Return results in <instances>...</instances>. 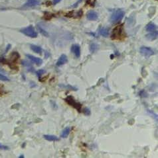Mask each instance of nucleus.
Segmentation results:
<instances>
[{"label":"nucleus","mask_w":158,"mask_h":158,"mask_svg":"<svg viewBox=\"0 0 158 158\" xmlns=\"http://www.w3.org/2000/svg\"><path fill=\"white\" fill-rule=\"evenodd\" d=\"M20 32L30 38H37L38 36L37 33L35 31V28L32 25L28 26V27L22 28L20 30Z\"/></svg>","instance_id":"obj_1"},{"label":"nucleus","mask_w":158,"mask_h":158,"mask_svg":"<svg viewBox=\"0 0 158 158\" xmlns=\"http://www.w3.org/2000/svg\"><path fill=\"white\" fill-rule=\"evenodd\" d=\"M123 16H124V12L123 11L119 10V9L115 11L110 17V22L113 24H116L123 19Z\"/></svg>","instance_id":"obj_2"},{"label":"nucleus","mask_w":158,"mask_h":158,"mask_svg":"<svg viewBox=\"0 0 158 158\" xmlns=\"http://www.w3.org/2000/svg\"><path fill=\"white\" fill-rule=\"evenodd\" d=\"M65 101L68 103V104L72 106V107H74V109H77L78 112H81V109H82V104L78 102H77V101L74 99V98L72 96L69 95L67 97H66V99H65Z\"/></svg>","instance_id":"obj_3"},{"label":"nucleus","mask_w":158,"mask_h":158,"mask_svg":"<svg viewBox=\"0 0 158 158\" xmlns=\"http://www.w3.org/2000/svg\"><path fill=\"white\" fill-rule=\"evenodd\" d=\"M123 27L122 25H120L116 27L113 30L112 34V39H119L123 36Z\"/></svg>","instance_id":"obj_4"},{"label":"nucleus","mask_w":158,"mask_h":158,"mask_svg":"<svg viewBox=\"0 0 158 158\" xmlns=\"http://www.w3.org/2000/svg\"><path fill=\"white\" fill-rule=\"evenodd\" d=\"M140 53L145 56H150L154 55V52L152 48L147 47V46H142L140 49Z\"/></svg>","instance_id":"obj_5"},{"label":"nucleus","mask_w":158,"mask_h":158,"mask_svg":"<svg viewBox=\"0 0 158 158\" xmlns=\"http://www.w3.org/2000/svg\"><path fill=\"white\" fill-rule=\"evenodd\" d=\"M87 19L89 21H97L98 18V13L94 11H90L86 14Z\"/></svg>","instance_id":"obj_6"},{"label":"nucleus","mask_w":158,"mask_h":158,"mask_svg":"<svg viewBox=\"0 0 158 158\" xmlns=\"http://www.w3.org/2000/svg\"><path fill=\"white\" fill-rule=\"evenodd\" d=\"M26 56L29 58L31 61H32L33 62H34L35 64H36L38 66H40L43 64V60L41 58H38V57L30 55V54H26Z\"/></svg>","instance_id":"obj_7"},{"label":"nucleus","mask_w":158,"mask_h":158,"mask_svg":"<svg viewBox=\"0 0 158 158\" xmlns=\"http://www.w3.org/2000/svg\"><path fill=\"white\" fill-rule=\"evenodd\" d=\"M71 51L77 58L80 56V47L78 44H73L71 46Z\"/></svg>","instance_id":"obj_8"},{"label":"nucleus","mask_w":158,"mask_h":158,"mask_svg":"<svg viewBox=\"0 0 158 158\" xmlns=\"http://www.w3.org/2000/svg\"><path fill=\"white\" fill-rule=\"evenodd\" d=\"M39 4V0H28L26 3L23 5V7H32Z\"/></svg>","instance_id":"obj_9"},{"label":"nucleus","mask_w":158,"mask_h":158,"mask_svg":"<svg viewBox=\"0 0 158 158\" xmlns=\"http://www.w3.org/2000/svg\"><path fill=\"white\" fill-rule=\"evenodd\" d=\"M68 62L67 56H66L65 54H62L60 56V58H59L58 61L56 63V65L57 66H61L63 65H64L65 64H66Z\"/></svg>","instance_id":"obj_10"},{"label":"nucleus","mask_w":158,"mask_h":158,"mask_svg":"<svg viewBox=\"0 0 158 158\" xmlns=\"http://www.w3.org/2000/svg\"><path fill=\"white\" fill-rule=\"evenodd\" d=\"M157 34L158 33L157 31H154V32H151V33H149V34H148L147 35H146V38L148 39V40H155V39H157Z\"/></svg>","instance_id":"obj_11"},{"label":"nucleus","mask_w":158,"mask_h":158,"mask_svg":"<svg viewBox=\"0 0 158 158\" xmlns=\"http://www.w3.org/2000/svg\"><path fill=\"white\" fill-rule=\"evenodd\" d=\"M30 48L34 52L37 53V54H41L43 52V50L41 48V47L39 46H37V45H34V44H31L30 45Z\"/></svg>","instance_id":"obj_12"},{"label":"nucleus","mask_w":158,"mask_h":158,"mask_svg":"<svg viewBox=\"0 0 158 158\" xmlns=\"http://www.w3.org/2000/svg\"><path fill=\"white\" fill-rule=\"evenodd\" d=\"M43 138L47 141H51V142H55L59 140V138L54 135H44Z\"/></svg>","instance_id":"obj_13"},{"label":"nucleus","mask_w":158,"mask_h":158,"mask_svg":"<svg viewBox=\"0 0 158 158\" xmlns=\"http://www.w3.org/2000/svg\"><path fill=\"white\" fill-rule=\"evenodd\" d=\"M157 29V26L155 25L153 22H149L146 27V30L148 32H152L154 31Z\"/></svg>","instance_id":"obj_14"},{"label":"nucleus","mask_w":158,"mask_h":158,"mask_svg":"<svg viewBox=\"0 0 158 158\" xmlns=\"http://www.w3.org/2000/svg\"><path fill=\"white\" fill-rule=\"evenodd\" d=\"M70 132H71V128L69 127H66L64 129L63 131H62L61 134H60V137L62 138H66L70 134Z\"/></svg>","instance_id":"obj_15"},{"label":"nucleus","mask_w":158,"mask_h":158,"mask_svg":"<svg viewBox=\"0 0 158 158\" xmlns=\"http://www.w3.org/2000/svg\"><path fill=\"white\" fill-rule=\"evenodd\" d=\"M99 33H100V34L102 36H104V37L106 38L108 36L109 31L108 28H104V27H102V28H100Z\"/></svg>","instance_id":"obj_16"},{"label":"nucleus","mask_w":158,"mask_h":158,"mask_svg":"<svg viewBox=\"0 0 158 158\" xmlns=\"http://www.w3.org/2000/svg\"><path fill=\"white\" fill-rule=\"evenodd\" d=\"M22 64L25 66V67H26L27 69H28V71H29V72H33V71H34V68L33 67L31 64L30 63L28 62L27 61H25V60L22 61Z\"/></svg>","instance_id":"obj_17"},{"label":"nucleus","mask_w":158,"mask_h":158,"mask_svg":"<svg viewBox=\"0 0 158 158\" xmlns=\"http://www.w3.org/2000/svg\"><path fill=\"white\" fill-rule=\"evenodd\" d=\"M59 87H62V88H65L66 89H68V90H71V91H77L78 89L77 88V87H75L72 86V85H63V84H60L59 85Z\"/></svg>","instance_id":"obj_18"},{"label":"nucleus","mask_w":158,"mask_h":158,"mask_svg":"<svg viewBox=\"0 0 158 158\" xmlns=\"http://www.w3.org/2000/svg\"><path fill=\"white\" fill-rule=\"evenodd\" d=\"M37 28H38V29H39V32H40V33H41V34L43 35V36H46V37H49V33H47V31H46L45 29H43V28L41 26L38 25Z\"/></svg>","instance_id":"obj_19"},{"label":"nucleus","mask_w":158,"mask_h":158,"mask_svg":"<svg viewBox=\"0 0 158 158\" xmlns=\"http://www.w3.org/2000/svg\"><path fill=\"white\" fill-rule=\"evenodd\" d=\"M98 50V45L96 43H91L90 45V50L92 53H94V52Z\"/></svg>","instance_id":"obj_20"},{"label":"nucleus","mask_w":158,"mask_h":158,"mask_svg":"<svg viewBox=\"0 0 158 158\" xmlns=\"http://www.w3.org/2000/svg\"><path fill=\"white\" fill-rule=\"evenodd\" d=\"M0 80L3 81H9V79L8 77L0 73Z\"/></svg>","instance_id":"obj_21"},{"label":"nucleus","mask_w":158,"mask_h":158,"mask_svg":"<svg viewBox=\"0 0 158 158\" xmlns=\"http://www.w3.org/2000/svg\"><path fill=\"white\" fill-rule=\"evenodd\" d=\"M45 72H46V71H45V70H43V69H41V70H39L38 71H37L36 74L38 76H41V75L45 73Z\"/></svg>","instance_id":"obj_22"},{"label":"nucleus","mask_w":158,"mask_h":158,"mask_svg":"<svg viewBox=\"0 0 158 158\" xmlns=\"http://www.w3.org/2000/svg\"><path fill=\"white\" fill-rule=\"evenodd\" d=\"M83 112L86 115H90V110L88 108H85L83 110Z\"/></svg>","instance_id":"obj_23"},{"label":"nucleus","mask_w":158,"mask_h":158,"mask_svg":"<svg viewBox=\"0 0 158 158\" xmlns=\"http://www.w3.org/2000/svg\"><path fill=\"white\" fill-rule=\"evenodd\" d=\"M0 149H9V147L6 146H3L0 143Z\"/></svg>","instance_id":"obj_24"},{"label":"nucleus","mask_w":158,"mask_h":158,"mask_svg":"<svg viewBox=\"0 0 158 158\" xmlns=\"http://www.w3.org/2000/svg\"><path fill=\"white\" fill-rule=\"evenodd\" d=\"M140 95H141L142 97H146L145 95H147V94H146V93L143 90H142V91L140 93Z\"/></svg>","instance_id":"obj_25"},{"label":"nucleus","mask_w":158,"mask_h":158,"mask_svg":"<svg viewBox=\"0 0 158 158\" xmlns=\"http://www.w3.org/2000/svg\"><path fill=\"white\" fill-rule=\"evenodd\" d=\"M60 1H61V0H53V3L54 5H56L59 3Z\"/></svg>","instance_id":"obj_26"},{"label":"nucleus","mask_w":158,"mask_h":158,"mask_svg":"<svg viewBox=\"0 0 158 158\" xmlns=\"http://www.w3.org/2000/svg\"><path fill=\"white\" fill-rule=\"evenodd\" d=\"M19 157V158H23V157H24V155H20V156Z\"/></svg>","instance_id":"obj_27"},{"label":"nucleus","mask_w":158,"mask_h":158,"mask_svg":"<svg viewBox=\"0 0 158 158\" xmlns=\"http://www.w3.org/2000/svg\"><path fill=\"white\" fill-rule=\"evenodd\" d=\"M80 1H81V0H79V2H80Z\"/></svg>","instance_id":"obj_28"}]
</instances>
